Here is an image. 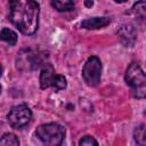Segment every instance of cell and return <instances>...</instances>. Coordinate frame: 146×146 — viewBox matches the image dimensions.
<instances>
[{
	"label": "cell",
	"instance_id": "cell-1",
	"mask_svg": "<svg viewBox=\"0 0 146 146\" xmlns=\"http://www.w3.org/2000/svg\"><path fill=\"white\" fill-rule=\"evenodd\" d=\"M40 5L32 0L9 2V21L25 35H33L39 26Z\"/></svg>",
	"mask_w": 146,
	"mask_h": 146
},
{
	"label": "cell",
	"instance_id": "cell-2",
	"mask_svg": "<svg viewBox=\"0 0 146 146\" xmlns=\"http://www.w3.org/2000/svg\"><path fill=\"white\" fill-rule=\"evenodd\" d=\"M35 136L44 146H60L65 138V128L55 122L44 123L36 128Z\"/></svg>",
	"mask_w": 146,
	"mask_h": 146
},
{
	"label": "cell",
	"instance_id": "cell-3",
	"mask_svg": "<svg viewBox=\"0 0 146 146\" xmlns=\"http://www.w3.org/2000/svg\"><path fill=\"white\" fill-rule=\"evenodd\" d=\"M124 79H125L127 84L130 86L133 97L140 98V99L145 97V95H146V76H145L143 68L140 67V65L138 63L132 62L128 66V68L125 71Z\"/></svg>",
	"mask_w": 146,
	"mask_h": 146
},
{
	"label": "cell",
	"instance_id": "cell-4",
	"mask_svg": "<svg viewBox=\"0 0 146 146\" xmlns=\"http://www.w3.org/2000/svg\"><path fill=\"white\" fill-rule=\"evenodd\" d=\"M47 54L32 48H25L17 55L16 66L21 71H33L46 64Z\"/></svg>",
	"mask_w": 146,
	"mask_h": 146
},
{
	"label": "cell",
	"instance_id": "cell-5",
	"mask_svg": "<svg viewBox=\"0 0 146 146\" xmlns=\"http://www.w3.org/2000/svg\"><path fill=\"white\" fill-rule=\"evenodd\" d=\"M82 78L89 87H97L102 78V62L97 56L87 59L82 68Z\"/></svg>",
	"mask_w": 146,
	"mask_h": 146
},
{
	"label": "cell",
	"instance_id": "cell-6",
	"mask_svg": "<svg viewBox=\"0 0 146 146\" xmlns=\"http://www.w3.org/2000/svg\"><path fill=\"white\" fill-rule=\"evenodd\" d=\"M32 119V111L26 104H21L14 106L7 114V120L11 128L23 129L26 127Z\"/></svg>",
	"mask_w": 146,
	"mask_h": 146
},
{
	"label": "cell",
	"instance_id": "cell-7",
	"mask_svg": "<svg viewBox=\"0 0 146 146\" xmlns=\"http://www.w3.org/2000/svg\"><path fill=\"white\" fill-rule=\"evenodd\" d=\"M56 73H55V68L51 64L46 63L42 68H41V73H40V88L41 89H47L49 87H51V83L54 81Z\"/></svg>",
	"mask_w": 146,
	"mask_h": 146
},
{
	"label": "cell",
	"instance_id": "cell-8",
	"mask_svg": "<svg viewBox=\"0 0 146 146\" xmlns=\"http://www.w3.org/2000/svg\"><path fill=\"white\" fill-rule=\"evenodd\" d=\"M121 41L128 47V46H131L135 43L136 41V30L135 27L131 25V24H127V25H123L120 31L117 32Z\"/></svg>",
	"mask_w": 146,
	"mask_h": 146
},
{
	"label": "cell",
	"instance_id": "cell-9",
	"mask_svg": "<svg viewBox=\"0 0 146 146\" xmlns=\"http://www.w3.org/2000/svg\"><path fill=\"white\" fill-rule=\"evenodd\" d=\"M111 23L110 17H91L87 18L81 23V26L87 30H97L107 26Z\"/></svg>",
	"mask_w": 146,
	"mask_h": 146
},
{
	"label": "cell",
	"instance_id": "cell-10",
	"mask_svg": "<svg viewBox=\"0 0 146 146\" xmlns=\"http://www.w3.org/2000/svg\"><path fill=\"white\" fill-rule=\"evenodd\" d=\"M0 40L7 42L9 46H15L17 42V34L13 30L8 27H3L0 31Z\"/></svg>",
	"mask_w": 146,
	"mask_h": 146
},
{
	"label": "cell",
	"instance_id": "cell-11",
	"mask_svg": "<svg viewBox=\"0 0 146 146\" xmlns=\"http://www.w3.org/2000/svg\"><path fill=\"white\" fill-rule=\"evenodd\" d=\"M0 146H19V139L11 132L5 133L0 138Z\"/></svg>",
	"mask_w": 146,
	"mask_h": 146
},
{
	"label": "cell",
	"instance_id": "cell-12",
	"mask_svg": "<svg viewBox=\"0 0 146 146\" xmlns=\"http://www.w3.org/2000/svg\"><path fill=\"white\" fill-rule=\"evenodd\" d=\"M135 141L138 144V146H145L146 145V132H145V124H140L135 129L133 132Z\"/></svg>",
	"mask_w": 146,
	"mask_h": 146
},
{
	"label": "cell",
	"instance_id": "cell-13",
	"mask_svg": "<svg viewBox=\"0 0 146 146\" xmlns=\"http://www.w3.org/2000/svg\"><path fill=\"white\" fill-rule=\"evenodd\" d=\"M51 6L58 10V11H70L74 8L75 3L71 0H64V1H51Z\"/></svg>",
	"mask_w": 146,
	"mask_h": 146
},
{
	"label": "cell",
	"instance_id": "cell-14",
	"mask_svg": "<svg viewBox=\"0 0 146 146\" xmlns=\"http://www.w3.org/2000/svg\"><path fill=\"white\" fill-rule=\"evenodd\" d=\"M66 86H67V82H66L65 76H63V75H60V74H56L55 78H54V81H52V83H51V87H52L56 91H58V90L65 89Z\"/></svg>",
	"mask_w": 146,
	"mask_h": 146
},
{
	"label": "cell",
	"instance_id": "cell-15",
	"mask_svg": "<svg viewBox=\"0 0 146 146\" xmlns=\"http://www.w3.org/2000/svg\"><path fill=\"white\" fill-rule=\"evenodd\" d=\"M79 146H98L97 140L91 136H84L80 139Z\"/></svg>",
	"mask_w": 146,
	"mask_h": 146
},
{
	"label": "cell",
	"instance_id": "cell-16",
	"mask_svg": "<svg viewBox=\"0 0 146 146\" xmlns=\"http://www.w3.org/2000/svg\"><path fill=\"white\" fill-rule=\"evenodd\" d=\"M145 6H146V3L144 1H139V2L135 3V6H133V9H135L136 14L138 16H140V18L145 17Z\"/></svg>",
	"mask_w": 146,
	"mask_h": 146
},
{
	"label": "cell",
	"instance_id": "cell-17",
	"mask_svg": "<svg viewBox=\"0 0 146 146\" xmlns=\"http://www.w3.org/2000/svg\"><path fill=\"white\" fill-rule=\"evenodd\" d=\"M84 5H86V6H88V7H90V6H92V5H94V2H92V1H86V2H84Z\"/></svg>",
	"mask_w": 146,
	"mask_h": 146
},
{
	"label": "cell",
	"instance_id": "cell-18",
	"mask_svg": "<svg viewBox=\"0 0 146 146\" xmlns=\"http://www.w3.org/2000/svg\"><path fill=\"white\" fill-rule=\"evenodd\" d=\"M2 75V66H1V64H0V76Z\"/></svg>",
	"mask_w": 146,
	"mask_h": 146
},
{
	"label": "cell",
	"instance_id": "cell-19",
	"mask_svg": "<svg viewBox=\"0 0 146 146\" xmlns=\"http://www.w3.org/2000/svg\"><path fill=\"white\" fill-rule=\"evenodd\" d=\"M1 90H2V87H1V84H0V94H1Z\"/></svg>",
	"mask_w": 146,
	"mask_h": 146
}]
</instances>
